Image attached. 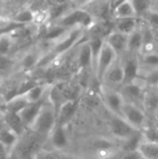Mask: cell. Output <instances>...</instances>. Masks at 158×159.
<instances>
[{"label":"cell","mask_w":158,"mask_h":159,"mask_svg":"<svg viewBox=\"0 0 158 159\" xmlns=\"http://www.w3.org/2000/svg\"><path fill=\"white\" fill-rule=\"evenodd\" d=\"M100 96L103 104L110 111L111 115L121 116L122 109L126 101L121 92L119 91V89H112L102 84Z\"/></svg>","instance_id":"8"},{"label":"cell","mask_w":158,"mask_h":159,"mask_svg":"<svg viewBox=\"0 0 158 159\" xmlns=\"http://www.w3.org/2000/svg\"><path fill=\"white\" fill-rule=\"evenodd\" d=\"M96 23L97 21L89 13L82 7H76L54 21L52 24L61 26L67 30L82 28L86 31H89Z\"/></svg>","instance_id":"1"},{"label":"cell","mask_w":158,"mask_h":159,"mask_svg":"<svg viewBox=\"0 0 158 159\" xmlns=\"http://www.w3.org/2000/svg\"><path fill=\"white\" fill-rule=\"evenodd\" d=\"M86 32L87 31L82 28L69 30L60 40L54 43L50 51L61 57L66 52H69L75 45L83 42L82 39L85 37Z\"/></svg>","instance_id":"5"},{"label":"cell","mask_w":158,"mask_h":159,"mask_svg":"<svg viewBox=\"0 0 158 159\" xmlns=\"http://www.w3.org/2000/svg\"><path fill=\"white\" fill-rule=\"evenodd\" d=\"M26 26L17 23L13 20V19H8L6 17H0V34H11L18 29Z\"/></svg>","instance_id":"25"},{"label":"cell","mask_w":158,"mask_h":159,"mask_svg":"<svg viewBox=\"0 0 158 159\" xmlns=\"http://www.w3.org/2000/svg\"><path fill=\"white\" fill-rule=\"evenodd\" d=\"M142 47H143V36H142V27L140 26L133 34H131L129 36L128 53L132 55H137L140 57L142 51Z\"/></svg>","instance_id":"20"},{"label":"cell","mask_w":158,"mask_h":159,"mask_svg":"<svg viewBox=\"0 0 158 159\" xmlns=\"http://www.w3.org/2000/svg\"><path fill=\"white\" fill-rule=\"evenodd\" d=\"M108 128L110 133L113 136V139L120 143L129 140V138L133 137L139 132H142L134 129L123 117L115 115H111Z\"/></svg>","instance_id":"7"},{"label":"cell","mask_w":158,"mask_h":159,"mask_svg":"<svg viewBox=\"0 0 158 159\" xmlns=\"http://www.w3.org/2000/svg\"><path fill=\"white\" fill-rule=\"evenodd\" d=\"M143 109L147 116H154L158 110V89L148 87L143 98Z\"/></svg>","instance_id":"18"},{"label":"cell","mask_w":158,"mask_h":159,"mask_svg":"<svg viewBox=\"0 0 158 159\" xmlns=\"http://www.w3.org/2000/svg\"><path fill=\"white\" fill-rule=\"evenodd\" d=\"M105 42L115 50L117 57L122 59L128 53L129 36L113 30L106 37Z\"/></svg>","instance_id":"11"},{"label":"cell","mask_w":158,"mask_h":159,"mask_svg":"<svg viewBox=\"0 0 158 159\" xmlns=\"http://www.w3.org/2000/svg\"><path fill=\"white\" fill-rule=\"evenodd\" d=\"M157 89H158V88H157Z\"/></svg>","instance_id":"39"},{"label":"cell","mask_w":158,"mask_h":159,"mask_svg":"<svg viewBox=\"0 0 158 159\" xmlns=\"http://www.w3.org/2000/svg\"><path fill=\"white\" fill-rule=\"evenodd\" d=\"M133 5H134L138 19L141 20L147 12H149L153 8L154 2L148 1V0H135L133 1Z\"/></svg>","instance_id":"28"},{"label":"cell","mask_w":158,"mask_h":159,"mask_svg":"<svg viewBox=\"0 0 158 159\" xmlns=\"http://www.w3.org/2000/svg\"><path fill=\"white\" fill-rule=\"evenodd\" d=\"M19 138L20 137L15 132H13L11 129H9L6 126L5 128L0 129V143L4 147H6L7 150L11 149L17 144Z\"/></svg>","instance_id":"23"},{"label":"cell","mask_w":158,"mask_h":159,"mask_svg":"<svg viewBox=\"0 0 158 159\" xmlns=\"http://www.w3.org/2000/svg\"><path fill=\"white\" fill-rule=\"evenodd\" d=\"M33 23L37 25L38 27L47 25V23H49L48 8H43V9L35 10L34 11V19Z\"/></svg>","instance_id":"30"},{"label":"cell","mask_w":158,"mask_h":159,"mask_svg":"<svg viewBox=\"0 0 158 159\" xmlns=\"http://www.w3.org/2000/svg\"><path fill=\"white\" fill-rule=\"evenodd\" d=\"M45 101L42 100L38 102H34V103H29V105L24 108L20 114V117L21 118L23 124L25 125L26 128H29L32 126V124L34 123V121L35 120V118L37 117L38 114L40 113L43 105L45 104Z\"/></svg>","instance_id":"16"},{"label":"cell","mask_w":158,"mask_h":159,"mask_svg":"<svg viewBox=\"0 0 158 159\" xmlns=\"http://www.w3.org/2000/svg\"><path fill=\"white\" fill-rule=\"evenodd\" d=\"M13 45V37L11 34H0V56H7Z\"/></svg>","instance_id":"31"},{"label":"cell","mask_w":158,"mask_h":159,"mask_svg":"<svg viewBox=\"0 0 158 159\" xmlns=\"http://www.w3.org/2000/svg\"><path fill=\"white\" fill-rule=\"evenodd\" d=\"M40 58L41 56H39L37 53H34V52L26 53L21 59V62H20L21 67L24 70H30L32 68H34L37 66Z\"/></svg>","instance_id":"29"},{"label":"cell","mask_w":158,"mask_h":159,"mask_svg":"<svg viewBox=\"0 0 158 159\" xmlns=\"http://www.w3.org/2000/svg\"><path fill=\"white\" fill-rule=\"evenodd\" d=\"M57 125V113L51 103L45 102L30 129L41 137H48Z\"/></svg>","instance_id":"2"},{"label":"cell","mask_w":158,"mask_h":159,"mask_svg":"<svg viewBox=\"0 0 158 159\" xmlns=\"http://www.w3.org/2000/svg\"><path fill=\"white\" fill-rule=\"evenodd\" d=\"M139 151L144 159H158V143L143 141L139 147Z\"/></svg>","instance_id":"24"},{"label":"cell","mask_w":158,"mask_h":159,"mask_svg":"<svg viewBox=\"0 0 158 159\" xmlns=\"http://www.w3.org/2000/svg\"><path fill=\"white\" fill-rule=\"evenodd\" d=\"M141 23L142 21L139 19L115 20H113V28L115 31L129 36L141 26Z\"/></svg>","instance_id":"17"},{"label":"cell","mask_w":158,"mask_h":159,"mask_svg":"<svg viewBox=\"0 0 158 159\" xmlns=\"http://www.w3.org/2000/svg\"><path fill=\"white\" fill-rule=\"evenodd\" d=\"M121 116L129 125L140 131H142L149 124L148 116L143 108L130 102H125L122 109Z\"/></svg>","instance_id":"6"},{"label":"cell","mask_w":158,"mask_h":159,"mask_svg":"<svg viewBox=\"0 0 158 159\" xmlns=\"http://www.w3.org/2000/svg\"><path fill=\"white\" fill-rule=\"evenodd\" d=\"M142 133L144 142L158 143V125L155 121L153 124H148Z\"/></svg>","instance_id":"27"},{"label":"cell","mask_w":158,"mask_h":159,"mask_svg":"<svg viewBox=\"0 0 158 159\" xmlns=\"http://www.w3.org/2000/svg\"><path fill=\"white\" fill-rule=\"evenodd\" d=\"M78 108V101H67L61 105L57 112V124L67 128L75 116Z\"/></svg>","instance_id":"13"},{"label":"cell","mask_w":158,"mask_h":159,"mask_svg":"<svg viewBox=\"0 0 158 159\" xmlns=\"http://www.w3.org/2000/svg\"><path fill=\"white\" fill-rule=\"evenodd\" d=\"M141 20L152 28H158V10L152 8L141 19Z\"/></svg>","instance_id":"32"},{"label":"cell","mask_w":158,"mask_h":159,"mask_svg":"<svg viewBox=\"0 0 158 159\" xmlns=\"http://www.w3.org/2000/svg\"><path fill=\"white\" fill-rule=\"evenodd\" d=\"M29 102L25 95L16 96L9 102L5 103V112H9L13 114H20L24 108L29 105Z\"/></svg>","instance_id":"22"},{"label":"cell","mask_w":158,"mask_h":159,"mask_svg":"<svg viewBox=\"0 0 158 159\" xmlns=\"http://www.w3.org/2000/svg\"><path fill=\"white\" fill-rule=\"evenodd\" d=\"M153 117H154V121H155V122H156V123L158 125V110L156 112V114L154 115V116H153Z\"/></svg>","instance_id":"38"},{"label":"cell","mask_w":158,"mask_h":159,"mask_svg":"<svg viewBox=\"0 0 158 159\" xmlns=\"http://www.w3.org/2000/svg\"><path fill=\"white\" fill-rule=\"evenodd\" d=\"M4 122L5 126L15 132L19 137L22 135L27 129L23 124L21 118L20 117L19 114H13L9 112H5L4 115Z\"/></svg>","instance_id":"19"},{"label":"cell","mask_w":158,"mask_h":159,"mask_svg":"<svg viewBox=\"0 0 158 159\" xmlns=\"http://www.w3.org/2000/svg\"><path fill=\"white\" fill-rule=\"evenodd\" d=\"M120 60L122 61L124 73H125L124 85L131 83L134 80H136L140 76V73H141V64H140L139 56L128 53Z\"/></svg>","instance_id":"9"},{"label":"cell","mask_w":158,"mask_h":159,"mask_svg":"<svg viewBox=\"0 0 158 159\" xmlns=\"http://www.w3.org/2000/svg\"><path fill=\"white\" fill-rule=\"evenodd\" d=\"M119 60L115 50L105 42L102 45V48L100 51V54L97 59V62L94 69V75L97 79L102 84L103 78L108 72V70Z\"/></svg>","instance_id":"4"},{"label":"cell","mask_w":158,"mask_h":159,"mask_svg":"<svg viewBox=\"0 0 158 159\" xmlns=\"http://www.w3.org/2000/svg\"><path fill=\"white\" fill-rule=\"evenodd\" d=\"M58 159H86L83 157H80L75 155H71V154H66V153H59V157Z\"/></svg>","instance_id":"36"},{"label":"cell","mask_w":158,"mask_h":159,"mask_svg":"<svg viewBox=\"0 0 158 159\" xmlns=\"http://www.w3.org/2000/svg\"><path fill=\"white\" fill-rule=\"evenodd\" d=\"M111 8L112 11V19L113 20H122V19H138L133 1L132 0H125L116 2L115 5Z\"/></svg>","instance_id":"12"},{"label":"cell","mask_w":158,"mask_h":159,"mask_svg":"<svg viewBox=\"0 0 158 159\" xmlns=\"http://www.w3.org/2000/svg\"><path fill=\"white\" fill-rule=\"evenodd\" d=\"M13 65V61L7 56H0V71H7Z\"/></svg>","instance_id":"34"},{"label":"cell","mask_w":158,"mask_h":159,"mask_svg":"<svg viewBox=\"0 0 158 159\" xmlns=\"http://www.w3.org/2000/svg\"><path fill=\"white\" fill-rule=\"evenodd\" d=\"M7 158V149L0 143V159Z\"/></svg>","instance_id":"37"},{"label":"cell","mask_w":158,"mask_h":159,"mask_svg":"<svg viewBox=\"0 0 158 159\" xmlns=\"http://www.w3.org/2000/svg\"><path fill=\"white\" fill-rule=\"evenodd\" d=\"M76 64L82 71L91 70L94 73L93 70V55L91 51L90 45L86 39L82 43H80V46L77 49L76 54Z\"/></svg>","instance_id":"14"},{"label":"cell","mask_w":158,"mask_h":159,"mask_svg":"<svg viewBox=\"0 0 158 159\" xmlns=\"http://www.w3.org/2000/svg\"><path fill=\"white\" fill-rule=\"evenodd\" d=\"M34 19V11L32 8H25L15 14L13 17V20L21 25H27L29 23H33Z\"/></svg>","instance_id":"26"},{"label":"cell","mask_w":158,"mask_h":159,"mask_svg":"<svg viewBox=\"0 0 158 159\" xmlns=\"http://www.w3.org/2000/svg\"><path fill=\"white\" fill-rule=\"evenodd\" d=\"M50 89L49 85L45 83H38L34 88H32L26 94V98L30 103L38 102L42 100H44V96Z\"/></svg>","instance_id":"21"},{"label":"cell","mask_w":158,"mask_h":159,"mask_svg":"<svg viewBox=\"0 0 158 159\" xmlns=\"http://www.w3.org/2000/svg\"><path fill=\"white\" fill-rule=\"evenodd\" d=\"M147 88L148 86L144 78L140 75L133 82L122 86L119 89V91L127 102H130L143 108V98Z\"/></svg>","instance_id":"3"},{"label":"cell","mask_w":158,"mask_h":159,"mask_svg":"<svg viewBox=\"0 0 158 159\" xmlns=\"http://www.w3.org/2000/svg\"><path fill=\"white\" fill-rule=\"evenodd\" d=\"M125 81V73L121 60L119 59L106 73L102 84L115 89H119Z\"/></svg>","instance_id":"10"},{"label":"cell","mask_w":158,"mask_h":159,"mask_svg":"<svg viewBox=\"0 0 158 159\" xmlns=\"http://www.w3.org/2000/svg\"><path fill=\"white\" fill-rule=\"evenodd\" d=\"M50 144L55 151H61L69 144V137L67 134V128L56 125L52 132L48 136Z\"/></svg>","instance_id":"15"},{"label":"cell","mask_w":158,"mask_h":159,"mask_svg":"<svg viewBox=\"0 0 158 159\" xmlns=\"http://www.w3.org/2000/svg\"><path fill=\"white\" fill-rule=\"evenodd\" d=\"M59 152L40 149L33 155L31 159H58Z\"/></svg>","instance_id":"33"},{"label":"cell","mask_w":158,"mask_h":159,"mask_svg":"<svg viewBox=\"0 0 158 159\" xmlns=\"http://www.w3.org/2000/svg\"><path fill=\"white\" fill-rule=\"evenodd\" d=\"M120 159H144L142 155L139 150L136 151H130V152H126L122 153L121 158Z\"/></svg>","instance_id":"35"}]
</instances>
